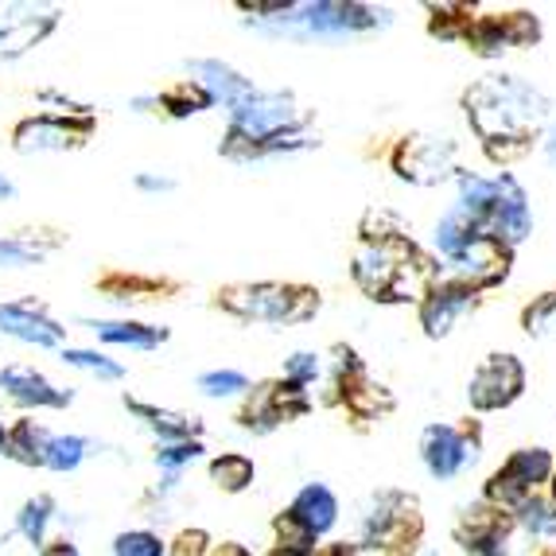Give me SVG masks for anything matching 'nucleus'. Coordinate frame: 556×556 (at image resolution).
<instances>
[{"label": "nucleus", "instance_id": "nucleus-17", "mask_svg": "<svg viewBox=\"0 0 556 556\" xmlns=\"http://www.w3.org/2000/svg\"><path fill=\"white\" fill-rule=\"evenodd\" d=\"M408 164L401 176L405 179H417V184H437L440 176L452 172V144H440V140H428V144H417L413 152H405Z\"/></svg>", "mask_w": 556, "mask_h": 556}, {"label": "nucleus", "instance_id": "nucleus-12", "mask_svg": "<svg viewBox=\"0 0 556 556\" xmlns=\"http://www.w3.org/2000/svg\"><path fill=\"white\" fill-rule=\"evenodd\" d=\"M187 71H191L187 83H195L199 90L211 98V105H226V110H238V105L257 90L250 78H241L223 59H195V63H187Z\"/></svg>", "mask_w": 556, "mask_h": 556}, {"label": "nucleus", "instance_id": "nucleus-25", "mask_svg": "<svg viewBox=\"0 0 556 556\" xmlns=\"http://www.w3.org/2000/svg\"><path fill=\"white\" fill-rule=\"evenodd\" d=\"M199 390L203 397H214V401H230V397H241V393L250 390V378L238 370H211L199 378Z\"/></svg>", "mask_w": 556, "mask_h": 556}, {"label": "nucleus", "instance_id": "nucleus-27", "mask_svg": "<svg viewBox=\"0 0 556 556\" xmlns=\"http://www.w3.org/2000/svg\"><path fill=\"white\" fill-rule=\"evenodd\" d=\"M199 455H203V444L199 440H176V444H156V467L164 471H184L187 464H195Z\"/></svg>", "mask_w": 556, "mask_h": 556}, {"label": "nucleus", "instance_id": "nucleus-34", "mask_svg": "<svg viewBox=\"0 0 556 556\" xmlns=\"http://www.w3.org/2000/svg\"><path fill=\"white\" fill-rule=\"evenodd\" d=\"M545 152H548V160H553V167H556V129L548 132V140H545Z\"/></svg>", "mask_w": 556, "mask_h": 556}, {"label": "nucleus", "instance_id": "nucleus-20", "mask_svg": "<svg viewBox=\"0 0 556 556\" xmlns=\"http://www.w3.org/2000/svg\"><path fill=\"white\" fill-rule=\"evenodd\" d=\"M59 358H63L71 370H83V374H90V378H98V381H121V378H125V366H121L117 358H110V354H102V351L63 346V351H59Z\"/></svg>", "mask_w": 556, "mask_h": 556}, {"label": "nucleus", "instance_id": "nucleus-31", "mask_svg": "<svg viewBox=\"0 0 556 556\" xmlns=\"http://www.w3.org/2000/svg\"><path fill=\"white\" fill-rule=\"evenodd\" d=\"M137 187H140V191H152V195H160V191H172L176 184H172L167 176H152V172H140Z\"/></svg>", "mask_w": 556, "mask_h": 556}, {"label": "nucleus", "instance_id": "nucleus-9", "mask_svg": "<svg viewBox=\"0 0 556 556\" xmlns=\"http://www.w3.org/2000/svg\"><path fill=\"white\" fill-rule=\"evenodd\" d=\"M0 393L24 408H66L75 401V390L55 386L47 374H39L36 366H24V362L0 366Z\"/></svg>", "mask_w": 556, "mask_h": 556}, {"label": "nucleus", "instance_id": "nucleus-14", "mask_svg": "<svg viewBox=\"0 0 556 556\" xmlns=\"http://www.w3.org/2000/svg\"><path fill=\"white\" fill-rule=\"evenodd\" d=\"M98 343L105 346H129V351H156L160 343H167L164 327L140 324V319H86Z\"/></svg>", "mask_w": 556, "mask_h": 556}, {"label": "nucleus", "instance_id": "nucleus-19", "mask_svg": "<svg viewBox=\"0 0 556 556\" xmlns=\"http://www.w3.org/2000/svg\"><path fill=\"white\" fill-rule=\"evenodd\" d=\"M90 440L75 437V432H66V437H51L47 440V452H43V467L55 475H71L90 459Z\"/></svg>", "mask_w": 556, "mask_h": 556}, {"label": "nucleus", "instance_id": "nucleus-24", "mask_svg": "<svg viewBox=\"0 0 556 556\" xmlns=\"http://www.w3.org/2000/svg\"><path fill=\"white\" fill-rule=\"evenodd\" d=\"M211 479L223 486V491H245L253 482V464L245 455H223L211 464Z\"/></svg>", "mask_w": 556, "mask_h": 556}, {"label": "nucleus", "instance_id": "nucleus-8", "mask_svg": "<svg viewBox=\"0 0 556 556\" xmlns=\"http://www.w3.org/2000/svg\"><path fill=\"white\" fill-rule=\"evenodd\" d=\"M521 386H526V374H521L518 358H514V354H494V358H486L479 370H475L467 397H471L475 408L491 413V408L510 405L521 393Z\"/></svg>", "mask_w": 556, "mask_h": 556}, {"label": "nucleus", "instance_id": "nucleus-22", "mask_svg": "<svg viewBox=\"0 0 556 556\" xmlns=\"http://www.w3.org/2000/svg\"><path fill=\"white\" fill-rule=\"evenodd\" d=\"M113 556H167V545L152 529H125L113 538Z\"/></svg>", "mask_w": 556, "mask_h": 556}, {"label": "nucleus", "instance_id": "nucleus-30", "mask_svg": "<svg viewBox=\"0 0 556 556\" xmlns=\"http://www.w3.org/2000/svg\"><path fill=\"white\" fill-rule=\"evenodd\" d=\"M203 545H206V533H184L179 538V548H176V556H203Z\"/></svg>", "mask_w": 556, "mask_h": 556}, {"label": "nucleus", "instance_id": "nucleus-13", "mask_svg": "<svg viewBox=\"0 0 556 556\" xmlns=\"http://www.w3.org/2000/svg\"><path fill=\"white\" fill-rule=\"evenodd\" d=\"M471 304H475V288H467V285H440V288H432L425 296V304H420V319H425V331L428 334H452L455 331V324L471 312Z\"/></svg>", "mask_w": 556, "mask_h": 556}, {"label": "nucleus", "instance_id": "nucleus-2", "mask_svg": "<svg viewBox=\"0 0 556 556\" xmlns=\"http://www.w3.org/2000/svg\"><path fill=\"white\" fill-rule=\"evenodd\" d=\"M277 16H261L265 31L292 39H346L362 31L386 28L390 12L370 9V4H269Z\"/></svg>", "mask_w": 556, "mask_h": 556}, {"label": "nucleus", "instance_id": "nucleus-7", "mask_svg": "<svg viewBox=\"0 0 556 556\" xmlns=\"http://www.w3.org/2000/svg\"><path fill=\"white\" fill-rule=\"evenodd\" d=\"M59 28L55 9H31V4H0V55L20 59L28 55L31 47Z\"/></svg>", "mask_w": 556, "mask_h": 556}, {"label": "nucleus", "instance_id": "nucleus-29", "mask_svg": "<svg viewBox=\"0 0 556 556\" xmlns=\"http://www.w3.org/2000/svg\"><path fill=\"white\" fill-rule=\"evenodd\" d=\"M526 331L529 334H553L556 331V292H548L541 304L526 312Z\"/></svg>", "mask_w": 556, "mask_h": 556}, {"label": "nucleus", "instance_id": "nucleus-16", "mask_svg": "<svg viewBox=\"0 0 556 556\" xmlns=\"http://www.w3.org/2000/svg\"><path fill=\"white\" fill-rule=\"evenodd\" d=\"M47 440H51V432H47L43 425H36V420H28V417L16 420V425H9L4 459H16V464H24V467H43Z\"/></svg>", "mask_w": 556, "mask_h": 556}, {"label": "nucleus", "instance_id": "nucleus-23", "mask_svg": "<svg viewBox=\"0 0 556 556\" xmlns=\"http://www.w3.org/2000/svg\"><path fill=\"white\" fill-rule=\"evenodd\" d=\"M156 102L164 105V110L172 113V117H191V113H203V110H211V98H206V93L199 90L195 83H179L176 90L160 93Z\"/></svg>", "mask_w": 556, "mask_h": 556}, {"label": "nucleus", "instance_id": "nucleus-1", "mask_svg": "<svg viewBox=\"0 0 556 556\" xmlns=\"http://www.w3.org/2000/svg\"><path fill=\"white\" fill-rule=\"evenodd\" d=\"M548 102L533 86L518 83L510 75H491L467 90V117L491 149L506 144H526L545 121Z\"/></svg>", "mask_w": 556, "mask_h": 556}, {"label": "nucleus", "instance_id": "nucleus-32", "mask_svg": "<svg viewBox=\"0 0 556 556\" xmlns=\"http://www.w3.org/2000/svg\"><path fill=\"white\" fill-rule=\"evenodd\" d=\"M39 556H83V553H78V545H75V541H51V545H43V548H39Z\"/></svg>", "mask_w": 556, "mask_h": 556}, {"label": "nucleus", "instance_id": "nucleus-33", "mask_svg": "<svg viewBox=\"0 0 556 556\" xmlns=\"http://www.w3.org/2000/svg\"><path fill=\"white\" fill-rule=\"evenodd\" d=\"M0 199H16V184L4 172H0Z\"/></svg>", "mask_w": 556, "mask_h": 556}, {"label": "nucleus", "instance_id": "nucleus-6", "mask_svg": "<svg viewBox=\"0 0 556 556\" xmlns=\"http://www.w3.org/2000/svg\"><path fill=\"white\" fill-rule=\"evenodd\" d=\"M420 459H425L432 479L444 482V479H455V475H464L467 467L479 459V444L452 425H432V428H425V437H420Z\"/></svg>", "mask_w": 556, "mask_h": 556}, {"label": "nucleus", "instance_id": "nucleus-10", "mask_svg": "<svg viewBox=\"0 0 556 556\" xmlns=\"http://www.w3.org/2000/svg\"><path fill=\"white\" fill-rule=\"evenodd\" d=\"M230 307L241 316L261 319V324H285V319L307 316V296L304 292H292L285 285H257V288H241L230 296Z\"/></svg>", "mask_w": 556, "mask_h": 556}, {"label": "nucleus", "instance_id": "nucleus-4", "mask_svg": "<svg viewBox=\"0 0 556 556\" xmlns=\"http://www.w3.org/2000/svg\"><path fill=\"white\" fill-rule=\"evenodd\" d=\"M548 475H553V459H548L545 447H521L494 471L486 494L502 506H521L526 498H533V486L545 482Z\"/></svg>", "mask_w": 556, "mask_h": 556}, {"label": "nucleus", "instance_id": "nucleus-3", "mask_svg": "<svg viewBox=\"0 0 556 556\" xmlns=\"http://www.w3.org/2000/svg\"><path fill=\"white\" fill-rule=\"evenodd\" d=\"M93 121H71V117H55V113H39V117H24L12 129V149L20 156H39V152H66L78 149L86 137H90Z\"/></svg>", "mask_w": 556, "mask_h": 556}, {"label": "nucleus", "instance_id": "nucleus-11", "mask_svg": "<svg viewBox=\"0 0 556 556\" xmlns=\"http://www.w3.org/2000/svg\"><path fill=\"white\" fill-rule=\"evenodd\" d=\"M280 521L288 529L304 533L307 541H319L339 521V498H334L331 486H324V482H307L304 491L292 498V506H288V514Z\"/></svg>", "mask_w": 556, "mask_h": 556}, {"label": "nucleus", "instance_id": "nucleus-21", "mask_svg": "<svg viewBox=\"0 0 556 556\" xmlns=\"http://www.w3.org/2000/svg\"><path fill=\"white\" fill-rule=\"evenodd\" d=\"M43 245L24 233H0V269H31L43 261Z\"/></svg>", "mask_w": 556, "mask_h": 556}, {"label": "nucleus", "instance_id": "nucleus-18", "mask_svg": "<svg viewBox=\"0 0 556 556\" xmlns=\"http://www.w3.org/2000/svg\"><path fill=\"white\" fill-rule=\"evenodd\" d=\"M51 521H55V498H51V494H36V498H28L16 510L12 529H16L20 538L28 541L31 548H43L47 545V526H51Z\"/></svg>", "mask_w": 556, "mask_h": 556}, {"label": "nucleus", "instance_id": "nucleus-26", "mask_svg": "<svg viewBox=\"0 0 556 556\" xmlns=\"http://www.w3.org/2000/svg\"><path fill=\"white\" fill-rule=\"evenodd\" d=\"M518 521L526 533H533V538H553L556 533V506H548V502L541 498H526L518 506Z\"/></svg>", "mask_w": 556, "mask_h": 556}, {"label": "nucleus", "instance_id": "nucleus-36", "mask_svg": "<svg viewBox=\"0 0 556 556\" xmlns=\"http://www.w3.org/2000/svg\"><path fill=\"white\" fill-rule=\"evenodd\" d=\"M223 556H250V553H245V548H226Z\"/></svg>", "mask_w": 556, "mask_h": 556}, {"label": "nucleus", "instance_id": "nucleus-35", "mask_svg": "<svg viewBox=\"0 0 556 556\" xmlns=\"http://www.w3.org/2000/svg\"><path fill=\"white\" fill-rule=\"evenodd\" d=\"M4 444H9V425L0 420V455H4Z\"/></svg>", "mask_w": 556, "mask_h": 556}, {"label": "nucleus", "instance_id": "nucleus-28", "mask_svg": "<svg viewBox=\"0 0 556 556\" xmlns=\"http://www.w3.org/2000/svg\"><path fill=\"white\" fill-rule=\"evenodd\" d=\"M316 378H319V354L296 351L292 358L285 362V381H288V386L304 390L307 381H316Z\"/></svg>", "mask_w": 556, "mask_h": 556}, {"label": "nucleus", "instance_id": "nucleus-5", "mask_svg": "<svg viewBox=\"0 0 556 556\" xmlns=\"http://www.w3.org/2000/svg\"><path fill=\"white\" fill-rule=\"evenodd\" d=\"M0 334L39 351H63L66 343V327L36 300H0Z\"/></svg>", "mask_w": 556, "mask_h": 556}, {"label": "nucleus", "instance_id": "nucleus-15", "mask_svg": "<svg viewBox=\"0 0 556 556\" xmlns=\"http://www.w3.org/2000/svg\"><path fill=\"white\" fill-rule=\"evenodd\" d=\"M125 408H129L132 417H137L140 425L149 428V432H156L160 444H176V440H195V432H199L195 420L184 417V413H167V408H156V405H149V401L129 397V393H125Z\"/></svg>", "mask_w": 556, "mask_h": 556}]
</instances>
